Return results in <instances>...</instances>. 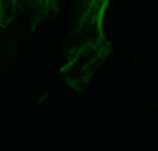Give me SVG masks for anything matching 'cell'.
<instances>
[{
  "label": "cell",
  "mask_w": 158,
  "mask_h": 151,
  "mask_svg": "<svg viewBox=\"0 0 158 151\" xmlns=\"http://www.w3.org/2000/svg\"><path fill=\"white\" fill-rule=\"evenodd\" d=\"M112 6V0H76L74 13V37H93L97 47H110L106 37V17Z\"/></svg>",
  "instance_id": "obj_1"
},
{
  "label": "cell",
  "mask_w": 158,
  "mask_h": 151,
  "mask_svg": "<svg viewBox=\"0 0 158 151\" xmlns=\"http://www.w3.org/2000/svg\"><path fill=\"white\" fill-rule=\"evenodd\" d=\"M60 11V0H0V30H8L23 15L30 17V30L52 19Z\"/></svg>",
  "instance_id": "obj_2"
}]
</instances>
